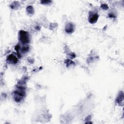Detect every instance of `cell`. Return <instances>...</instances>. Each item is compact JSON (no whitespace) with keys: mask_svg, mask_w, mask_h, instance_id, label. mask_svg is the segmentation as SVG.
Listing matches in <instances>:
<instances>
[{"mask_svg":"<svg viewBox=\"0 0 124 124\" xmlns=\"http://www.w3.org/2000/svg\"><path fill=\"white\" fill-rule=\"evenodd\" d=\"M19 39L23 44L29 43L30 38L28 33L24 31H20L19 32Z\"/></svg>","mask_w":124,"mask_h":124,"instance_id":"obj_1","label":"cell"},{"mask_svg":"<svg viewBox=\"0 0 124 124\" xmlns=\"http://www.w3.org/2000/svg\"><path fill=\"white\" fill-rule=\"evenodd\" d=\"M65 30L66 32L71 34L74 31V25L71 23H69L66 25Z\"/></svg>","mask_w":124,"mask_h":124,"instance_id":"obj_3","label":"cell"},{"mask_svg":"<svg viewBox=\"0 0 124 124\" xmlns=\"http://www.w3.org/2000/svg\"><path fill=\"white\" fill-rule=\"evenodd\" d=\"M99 16L96 13H93L91 12L89 14V22L93 24L95 23L98 18Z\"/></svg>","mask_w":124,"mask_h":124,"instance_id":"obj_2","label":"cell"},{"mask_svg":"<svg viewBox=\"0 0 124 124\" xmlns=\"http://www.w3.org/2000/svg\"><path fill=\"white\" fill-rule=\"evenodd\" d=\"M29 49V47H27V46H24L23 47L22 49H21V51L22 52H27Z\"/></svg>","mask_w":124,"mask_h":124,"instance_id":"obj_5","label":"cell"},{"mask_svg":"<svg viewBox=\"0 0 124 124\" xmlns=\"http://www.w3.org/2000/svg\"><path fill=\"white\" fill-rule=\"evenodd\" d=\"M7 60L8 62L9 63H13V64L16 63L17 61H18L17 58L15 55H14L13 54L10 55L8 57Z\"/></svg>","mask_w":124,"mask_h":124,"instance_id":"obj_4","label":"cell"}]
</instances>
